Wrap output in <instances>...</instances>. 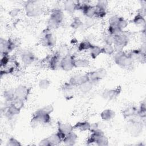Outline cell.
Returning <instances> with one entry per match:
<instances>
[{
	"mask_svg": "<svg viewBox=\"0 0 146 146\" xmlns=\"http://www.w3.org/2000/svg\"><path fill=\"white\" fill-rule=\"evenodd\" d=\"M145 122L137 115L132 119L127 120L125 129L132 136L137 137L142 133Z\"/></svg>",
	"mask_w": 146,
	"mask_h": 146,
	"instance_id": "obj_1",
	"label": "cell"
},
{
	"mask_svg": "<svg viewBox=\"0 0 146 146\" xmlns=\"http://www.w3.org/2000/svg\"><path fill=\"white\" fill-rule=\"evenodd\" d=\"M64 13L60 9H54L51 11L47 21V29H55L60 26L64 21Z\"/></svg>",
	"mask_w": 146,
	"mask_h": 146,
	"instance_id": "obj_2",
	"label": "cell"
},
{
	"mask_svg": "<svg viewBox=\"0 0 146 146\" xmlns=\"http://www.w3.org/2000/svg\"><path fill=\"white\" fill-rule=\"evenodd\" d=\"M113 59L115 64L122 68H129L133 63L128 54L124 51L115 52Z\"/></svg>",
	"mask_w": 146,
	"mask_h": 146,
	"instance_id": "obj_3",
	"label": "cell"
},
{
	"mask_svg": "<svg viewBox=\"0 0 146 146\" xmlns=\"http://www.w3.org/2000/svg\"><path fill=\"white\" fill-rule=\"evenodd\" d=\"M24 6L26 15L28 17H37L44 12L43 9L35 1H26Z\"/></svg>",
	"mask_w": 146,
	"mask_h": 146,
	"instance_id": "obj_4",
	"label": "cell"
},
{
	"mask_svg": "<svg viewBox=\"0 0 146 146\" xmlns=\"http://www.w3.org/2000/svg\"><path fill=\"white\" fill-rule=\"evenodd\" d=\"M51 117L50 114L43 112L40 108L35 111L31 119V126L34 127L39 124H48L51 123Z\"/></svg>",
	"mask_w": 146,
	"mask_h": 146,
	"instance_id": "obj_5",
	"label": "cell"
},
{
	"mask_svg": "<svg viewBox=\"0 0 146 146\" xmlns=\"http://www.w3.org/2000/svg\"><path fill=\"white\" fill-rule=\"evenodd\" d=\"M128 36L123 32L113 36V48L115 52L123 51L124 48L127 46L129 42Z\"/></svg>",
	"mask_w": 146,
	"mask_h": 146,
	"instance_id": "obj_6",
	"label": "cell"
},
{
	"mask_svg": "<svg viewBox=\"0 0 146 146\" xmlns=\"http://www.w3.org/2000/svg\"><path fill=\"white\" fill-rule=\"evenodd\" d=\"M86 74L88 76L89 80L95 85L106 76L107 72L104 68L101 67L95 70L88 71Z\"/></svg>",
	"mask_w": 146,
	"mask_h": 146,
	"instance_id": "obj_7",
	"label": "cell"
},
{
	"mask_svg": "<svg viewBox=\"0 0 146 146\" xmlns=\"http://www.w3.org/2000/svg\"><path fill=\"white\" fill-rule=\"evenodd\" d=\"M17 47L15 42L11 39H5L1 38L0 39V51L1 55H9V53L13 51Z\"/></svg>",
	"mask_w": 146,
	"mask_h": 146,
	"instance_id": "obj_8",
	"label": "cell"
},
{
	"mask_svg": "<svg viewBox=\"0 0 146 146\" xmlns=\"http://www.w3.org/2000/svg\"><path fill=\"white\" fill-rule=\"evenodd\" d=\"M122 87L117 86L113 88H106L102 93V97L106 100L111 101L116 99L121 94Z\"/></svg>",
	"mask_w": 146,
	"mask_h": 146,
	"instance_id": "obj_9",
	"label": "cell"
},
{
	"mask_svg": "<svg viewBox=\"0 0 146 146\" xmlns=\"http://www.w3.org/2000/svg\"><path fill=\"white\" fill-rule=\"evenodd\" d=\"M75 56L70 52L63 56L60 60L59 68L64 71H70L74 68V60Z\"/></svg>",
	"mask_w": 146,
	"mask_h": 146,
	"instance_id": "obj_10",
	"label": "cell"
},
{
	"mask_svg": "<svg viewBox=\"0 0 146 146\" xmlns=\"http://www.w3.org/2000/svg\"><path fill=\"white\" fill-rule=\"evenodd\" d=\"M31 88L23 84H20L14 88V93L17 98L27 101L30 94Z\"/></svg>",
	"mask_w": 146,
	"mask_h": 146,
	"instance_id": "obj_11",
	"label": "cell"
},
{
	"mask_svg": "<svg viewBox=\"0 0 146 146\" xmlns=\"http://www.w3.org/2000/svg\"><path fill=\"white\" fill-rule=\"evenodd\" d=\"M128 54L133 62H137L143 64L145 63V52L141 48L131 50Z\"/></svg>",
	"mask_w": 146,
	"mask_h": 146,
	"instance_id": "obj_12",
	"label": "cell"
},
{
	"mask_svg": "<svg viewBox=\"0 0 146 146\" xmlns=\"http://www.w3.org/2000/svg\"><path fill=\"white\" fill-rule=\"evenodd\" d=\"M89 78L86 72L84 74H77L72 75L68 82L74 87H78L81 84L89 81Z\"/></svg>",
	"mask_w": 146,
	"mask_h": 146,
	"instance_id": "obj_13",
	"label": "cell"
},
{
	"mask_svg": "<svg viewBox=\"0 0 146 146\" xmlns=\"http://www.w3.org/2000/svg\"><path fill=\"white\" fill-rule=\"evenodd\" d=\"M41 44L46 47H52L55 44V40L53 34L48 29H46V32L44 33L40 39Z\"/></svg>",
	"mask_w": 146,
	"mask_h": 146,
	"instance_id": "obj_14",
	"label": "cell"
},
{
	"mask_svg": "<svg viewBox=\"0 0 146 146\" xmlns=\"http://www.w3.org/2000/svg\"><path fill=\"white\" fill-rule=\"evenodd\" d=\"M123 118L127 120L132 119L138 115V108L135 106H129L121 111Z\"/></svg>",
	"mask_w": 146,
	"mask_h": 146,
	"instance_id": "obj_15",
	"label": "cell"
},
{
	"mask_svg": "<svg viewBox=\"0 0 146 146\" xmlns=\"http://www.w3.org/2000/svg\"><path fill=\"white\" fill-rule=\"evenodd\" d=\"M21 59L25 65L29 66L31 64L35 61L36 57L32 51L30 50H25L21 54Z\"/></svg>",
	"mask_w": 146,
	"mask_h": 146,
	"instance_id": "obj_16",
	"label": "cell"
},
{
	"mask_svg": "<svg viewBox=\"0 0 146 146\" xmlns=\"http://www.w3.org/2000/svg\"><path fill=\"white\" fill-rule=\"evenodd\" d=\"M83 14L87 18L91 19L95 17V5H91L87 3L86 1H84L83 6L81 10Z\"/></svg>",
	"mask_w": 146,
	"mask_h": 146,
	"instance_id": "obj_17",
	"label": "cell"
},
{
	"mask_svg": "<svg viewBox=\"0 0 146 146\" xmlns=\"http://www.w3.org/2000/svg\"><path fill=\"white\" fill-rule=\"evenodd\" d=\"M62 58L56 52L54 55H52L48 59V65L51 70H55L59 68V64Z\"/></svg>",
	"mask_w": 146,
	"mask_h": 146,
	"instance_id": "obj_18",
	"label": "cell"
},
{
	"mask_svg": "<svg viewBox=\"0 0 146 146\" xmlns=\"http://www.w3.org/2000/svg\"><path fill=\"white\" fill-rule=\"evenodd\" d=\"M58 131L62 132L66 136L70 133V132L74 131L73 125L67 123H62L60 121H58Z\"/></svg>",
	"mask_w": 146,
	"mask_h": 146,
	"instance_id": "obj_19",
	"label": "cell"
},
{
	"mask_svg": "<svg viewBox=\"0 0 146 146\" xmlns=\"http://www.w3.org/2000/svg\"><path fill=\"white\" fill-rule=\"evenodd\" d=\"M78 135L76 133H75L74 131H72L70 133L67 134L65 136L62 142H63L65 145L72 146L76 144L78 140Z\"/></svg>",
	"mask_w": 146,
	"mask_h": 146,
	"instance_id": "obj_20",
	"label": "cell"
},
{
	"mask_svg": "<svg viewBox=\"0 0 146 146\" xmlns=\"http://www.w3.org/2000/svg\"><path fill=\"white\" fill-rule=\"evenodd\" d=\"M103 134H104V132L102 131V129H99L96 131L91 132L88 139L86 140V144L87 145L94 143L95 144L98 139Z\"/></svg>",
	"mask_w": 146,
	"mask_h": 146,
	"instance_id": "obj_21",
	"label": "cell"
},
{
	"mask_svg": "<svg viewBox=\"0 0 146 146\" xmlns=\"http://www.w3.org/2000/svg\"><path fill=\"white\" fill-rule=\"evenodd\" d=\"M115 112L112 109H106L101 112L100 116L102 120L104 121H110L113 119L115 116Z\"/></svg>",
	"mask_w": 146,
	"mask_h": 146,
	"instance_id": "obj_22",
	"label": "cell"
},
{
	"mask_svg": "<svg viewBox=\"0 0 146 146\" xmlns=\"http://www.w3.org/2000/svg\"><path fill=\"white\" fill-rule=\"evenodd\" d=\"M90 64V60L87 58H75L74 60V67L75 68H87Z\"/></svg>",
	"mask_w": 146,
	"mask_h": 146,
	"instance_id": "obj_23",
	"label": "cell"
},
{
	"mask_svg": "<svg viewBox=\"0 0 146 146\" xmlns=\"http://www.w3.org/2000/svg\"><path fill=\"white\" fill-rule=\"evenodd\" d=\"M76 1H66L64 2V10L69 14H73L76 10Z\"/></svg>",
	"mask_w": 146,
	"mask_h": 146,
	"instance_id": "obj_24",
	"label": "cell"
},
{
	"mask_svg": "<svg viewBox=\"0 0 146 146\" xmlns=\"http://www.w3.org/2000/svg\"><path fill=\"white\" fill-rule=\"evenodd\" d=\"M90 123L87 121H78L74 125V129H78L82 132L88 131L90 127Z\"/></svg>",
	"mask_w": 146,
	"mask_h": 146,
	"instance_id": "obj_25",
	"label": "cell"
},
{
	"mask_svg": "<svg viewBox=\"0 0 146 146\" xmlns=\"http://www.w3.org/2000/svg\"><path fill=\"white\" fill-rule=\"evenodd\" d=\"M93 45L94 44H92L89 40L88 39L83 40L82 42H80L78 44V51L79 52H82L84 51L90 50Z\"/></svg>",
	"mask_w": 146,
	"mask_h": 146,
	"instance_id": "obj_26",
	"label": "cell"
},
{
	"mask_svg": "<svg viewBox=\"0 0 146 146\" xmlns=\"http://www.w3.org/2000/svg\"><path fill=\"white\" fill-rule=\"evenodd\" d=\"M3 96L6 103H10L13 101L16 98L14 93V88L4 91L3 93Z\"/></svg>",
	"mask_w": 146,
	"mask_h": 146,
	"instance_id": "obj_27",
	"label": "cell"
},
{
	"mask_svg": "<svg viewBox=\"0 0 146 146\" xmlns=\"http://www.w3.org/2000/svg\"><path fill=\"white\" fill-rule=\"evenodd\" d=\"M95 84L90 80L81 84L78 87L79 90L83 94H87L92 89Z\"/></svg>",
	"mask_w": 146,
	"mask_h": 146,
	"instance_id": "obj_28",
	"label": "cell"
},
{
	"mask_svg": "<svg viewBox=\"0 0 146 146\" xmlns=\"http://www.w3.org/2000/svg\"><path fill=\"white\" fill-rule=\"evenodd\" d=\"M47 137L51 143V146L59 145L62 142V139L60 138L57 132L52 133Z\"/></svg>",
	"mask_w": 146,
	"mask_h": 146,
	"instance_id": "obj_29",
	"label": "cell"
},
{
	"mask_svg": "<svg viewBox=\"0 0 146 146\" xmlns=\"http://www.w3.org/2000/svg\"><path fill=\"white\" fill-rule=\"evenodd\" d=\"M90 51V55L92 59H95L100 54H102V48L98 46L93 45Z\"/></svg>",
	"mask_w": 146,
	"mask_h": 146,
	"instance_id": "obj_30",
	"label": "cell"
},
{
	"mask_svg": "<svg viewBox=\"0 0 146 146\" xmlns=\"http://www.w3.org/2000/svg\"><path fill=\"white\" fill-rule=\"evenodd\" d=\"M138 115L144 121H145L146 117V103L145 100H143L138 108Z\"/></svg>",
	"mask_w": 146,
	"mask_h": 146,
	"instance_id": "obj_31",
	"label": "cell"
},
{
	"mask_svg": "<svg viewBox=\"0 0 146 146\" xmlns=\"http://www.w3.org/2000/svg\"><path fill=\"white\" fill-rule=\"evenodd\" d=\"M132 22L133 24L136 25H143L145 23V17H144L142 14L138 13L135 15L133 17Z\"/></svg>",
	"mask_w": 146,
	"mask_h": 146,
	"instance_id": "obj_32",
	"label": "cell"
},
{
	"mask_svg": "<svg viewBox=\"0 0 146 146\" xmlns=\"http://www.w3.org/2000/svg\"><path fill=\"white\" fill-rule=\"evenodd\" d=\"M83 26V22L79 17H75L73 18L70 23V27L73 29H78Z\"/></svg>",
	"mask_w": 146,
	"mask_h": 146,
	"instance_id": "obj_33",
	"label": "cell"
},
{
	"mask_svg": "<svg viewBox=\"0 0 146 146\" xmlns=\"http://www.w3.org/2000/svg\"><path fill=\"white\" fill-rule=\"evenodd\" d=\"M101 48H102V54L110 55L115 53L113 45L104 44L102 47H101Z\"/></svg>",
	"mask_w": 146,
	"mask_h": 146,
	"instance_id": "obj_34",
	"label": "cell"
},
{
	"mask_svg": "<svg viewBox=\"0 0 146 146\" xmlns=\"http://www.w3.org/2000/svg\"><path fill=\"white\" fill-rule=\"evenodd\" d=\"M107 32L108 34L114 36L123 33V31H121L120 29H119L117 26H108Z\"/></svg>",
	"mask_w": 146,
	"mask_h": 146,
	"instance_id": "obj_35",
	"label": "cell"
},
{
	"mask_svg": "<svg viewBox=\"0 0 146 146\" xmlns=\"http://www.w3.org/2000/svg\"><path fill=\"white\" fill-rule=\"evenodd\" d=\"M95 144L98 146H107L109 144V140L105 134H103L98 139Z\"/></svg>",
	"mask_w": 146,
	"mask_h": 146,
	"instance_id": "obj_36",
	"label": "cell"
},
{
	"mask_svg": "<svg viewBox=\"0 0 146 146\" xmlns=\"http://www.w3.org/2000/svg\"><path fill=\"white\" fill-rule=\"evenodd\" d=\"M25 102L22 99H18V98H15L13 101H12L11 102H10V103H11L13 106H14L15 107H16L17 108H18V110H21L23 108L24 105H25Z\"/></svg>",
	"mask_w": 146,
	"mask_h": 146,
	"instance_id": "obj_37",
	"label": "cell"
},
{
	"mask_svg": "<svg viewBox=\"0 0 146 146\" xmlns=\"http://www.w3.org/2000/svg\"><path fill=\"white\" fill-rule=\"evenodd\" d=\"M51 84L50 81L47 79H40L38 82L39 88L41 90L47 89Z\"/></svg>",
	"mask_w": 146,
	"mask_h": 146,
	"instance_id": "obj_38",
	"label": "cell"
},
{
	"mask_svg": "<svg viewBox=\"0 0 146 146\" xmlns=\"http://www.w3.org/2000/svg\"><path fill=\"white\" fill-rule=\"evenodd\" d=\"M128 21L123 17H120L117 24V27L119 29H120L121 31H123L128 26Z\"/></svg>",
	"mask_w": 146,
	"mask_h": 146,
	"instance_id": "obj_39",
	"label": "cell"
},
{
	"mask_svg": "<svg viewBox=\"0 0 146 146\" xmlns=\"http://www.w3.org/2000/svg\"><path fill=\"white\" fill-rule=\"evenodd\" d=\"M106 15H107V10L95 7V17L98 18H103L106 16Z\"/></svg>",
	"mask_w": 146,
	"mask_h": 146,
	"instance_id": "obj_40",
	"label": "cell"
},
{
	"mask_svg": "<svg viewBox=\"0 0 146 146\" xmlns=\"http://www.w3.org/2000/svg\"><path fill=\"white\" fill-rule=\"evenodd\" d=\"M10 61V57L9 55H4L1 56L0 64L1 68H5L8 65Z\"/></svg>",
	"mask_w": 146,
	"mask_h": 146,
	"instance_id": "obj_41",
	"label": "cell"
},
{
	"mask_svg": "<svg viewBox=\"0 0 146 146\" xmlns=\"http://www.w3.org/2000/svg\"><path fill=\"white\" fill-rule=\"evenodd\" d=\"M6 146H21L22 144L15 137H10L6 144Z\"/></svg>",
	"mask_w": 146,
	"mask_h": 146,
	"instance_id": "obj_42",
	"label": "cell"
},
{
	"mask_svg": "<svg viewBox=\"0 0 146 146\" xmlns=\"http://www.w3.org/2000/svg\"><path fill=\"white\" fill-rule=\"evenodd\" d=\"M120 16L115 15L111 16L108 19V26H117Z\"/></svg>",
	"mask_w": 146,
	"mask_h": 146,
	"instance_id": "obj_43",
	"label": "cell"
},
{
	"mask_svg": "<svg viewBox=\"0 0 146 146\" xmlns=\"http://www.w3.org/2000/svg\"><path fill=\"white\" fill-rule=\"evenodd\" d=\"M100 123H98V122H95V123H92L90 124V129H89V131L91 133L95 131H96L99 129H102V128H100Z\"/></svg>",
	"mask_w": 146,
	"mask_h": 146,
	"instance_id": "obj_44",
	"label": "cell"
},
{
	"mask_svg": "<svg viewBox=\"0 0 146 146\" xmlns=\"http://www.w3.org/2000/svg\"><path fill=\"white\" fill-rule=\"evenodd\" d=\"M108 5V2L107 1H98L96 2L95 7L107 10Z\"/></svg>",
	"mask_w": 146,
	"mask_h": 146,
	"instance_id": "obj_45",
	"label": "cell"
},
{
	"mask_svg": "<svg viewBox=\"0 0 146 146\" xmlns=\"http://www.w3.org/2000/svg\"><path fill=\"white\" fill-rule=\"evenodd\" d=\"M40 109L43 112H44L46 113L51 114L54 111V106L52 104H48V105H46V106L43 107L42 108H41Z\"/></svg>",
	"mask_w": 146,
	"mask_h": 146,
	"instance_id": "obj_46",
	"label": "cell"
},
{
	"mask_svg": "<svg viewBox=\"0 0 146 146\" xmlns=\"http://www.w3.org/2000/svg\"><path fill=\"white\" fill-rule=\"evenodd\" d=\"M104 44L113 45V36L107 34L104 37Z\"/></svg>",
	"mask_w": 146,
	"mask_h": 146,
	"instance_id": "obj_47",
	"label": "cell"
},
{
	"mask_svg": "<svg viewBox=\"0 0 146 146\" xmlns=\"http://www.w3.org/2000/svg\"><path fill=\"white\" fill-rule=\"evenodd\" d=\"M38 145H39V146H51V143H50L47 137L42 139L38 143Z\"/></svg>",
	"mask_w": 146,
	"mask_h": 146,
	"instance_id": "obj_48",
	"label": "cell"
},
{
	"mask_svg": "<svg viewBox=\"0 0 146 146\" xmlns=\"http://www.w3.org/2000/svg\"><path fill=\"white\" fill-rule=\"evenodd\" d=\"M19 11H20V9H18V8H14V9H13L10 12H9V14L10 15L13 17V18H14L16 16H17L18 15V14L19 13Z\"/></svg>",
	"mask_w": 146,
	"mask_h": 146,
	"instance_id": "obj_49",
	"label": "cell"
}]
</instances>
